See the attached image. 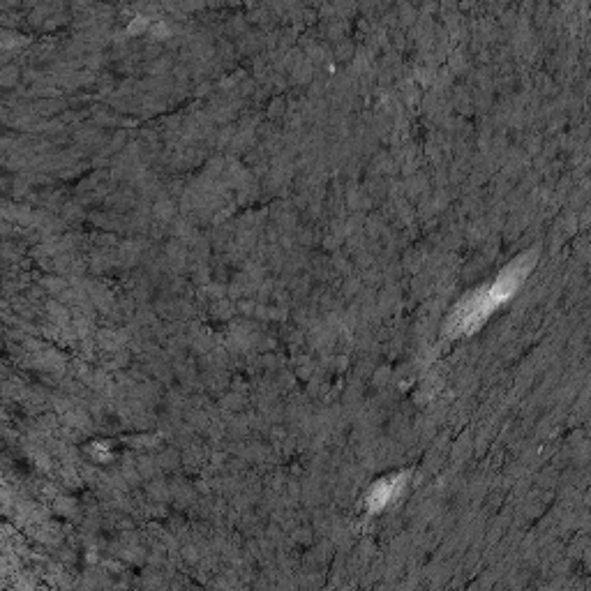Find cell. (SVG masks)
Listing matches in <instances>:
<instances>
[{
	"instance_id": "6da1fadb",
	"label": "cell",
	"mask_w": 591,
	"mask_h": 591,
	"mask_svg": "<svg viewBox=\"0 0 591 591\" xmlns=\"http://www.w3.org/2000/svg\"><path fill=\"white\" fill-rule=\"evenodd\" d=\"M529 268H531V261L527 257L513 261V264L508 266L495 282L488 284V287L478 289L476 294H471L465 303L458 305V310L453 312L448 328H451L453 333H471L474 328L481 326L497 305L508 301V298L520 289V284L527 278Z\"/></svg>"
},
{
	"instance_id": "7a4b0ae2",
	"label": "cell",
	"mask_w": 591,
	"mask_h": 591,
	"mask_svg": "<svg viewBox=\"0 0 591 591\" xmlns=\"http://www.w3.org/2000/svg\"><path fill=\"white\" fill-rule=\"evenodd\" d=\"M395 488H398V483L395 481H381L379 485H374V490L370 495V504L374 508H381L384 504H388V501H391V497H393Z\"/></svg>"
}]
</instances>
